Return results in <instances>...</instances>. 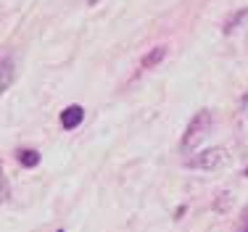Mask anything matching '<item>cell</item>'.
<instances>
[{
    "instance_id": "obj_1",
    "label": "cell",
    "mask_w": 248,
    "mask_h": 232,
    "mask_svg": "<svg viewBox=\"0 0 248 232\" xmlns=\"http://www.w3.org/2000/svg\"><path fill=\"white\" fill-rule=\"evenodd\" d=\"M211 111H198L196 116L190 119V124H187V129H185V135H182V140H180V148L185 153H190V151H196V148L203 142L206 138H209V132H211Z\"/></svg>"
},
{
    "instance_id": "obj_2",
    "label": "cell",
    "mask_w": 248,
    "mask_h": 232,
    "mask_svg": "<svg viewBox=\"0 0 248 232\" xmlns=\"http://www.w3.org/2000/svg\"><path fill=\"white\" fill-rule=\"evenodd\" d=\"M230 161V153L224 151V148H209V151H201L196 153L193 158H187V166H193V169H206V171H214L224 166Z\"/></svg>"
},
{
    "instance_id": "obj_3",
    "label": "cell",
    "mask_w": 248,
    "mask_h": 232,
    "mask_svg": "<svg viewBox=\"0 0 248 232\" xmlns=\"http://www.w3.org/2000/svg\"><path fill=\"white\" fill-rule=\"evenodd\" d=\"M82 119H85V108H82V106H69L61 114V124L66 129H77L82 124Z\"/></svg>"
},
{
    "instance_id": "obj_4",
    "label": "cell",
    "mask_w": 248,
    "mask_h": 232,
    "mask_svg": "<svg viewBox=\"0 0 248 232\" xmlns=\"http://www.w3.org/2000/svg\"><path fill=\"white\" fill-rule=\"evenodd\" d=\"M14 58H11V56H5L3 58V61H0V90H8V87L11 85H14Z\"/></svg>"
},
{
    "instance_id": "obj_5",
    "label": "cell",
    "mask_w": 248,
    "mask_h": 232,
    "mask_svg": "<svg viewBox=\"0 0 248 232\" xmlns=\"http://www.w3.org/2000/svg\"><path fill=\"white\" fill-rule=\"evenodd\" d=\"M19 161H21V166H29V169H32V166L40 164V153L32 151V148H29V151H19Z\"/></svg>"
},
{
    "instance_id": "obj_6",
    "label": "cell",
    "mask_w": 248,
    "mask_h": 232,
    "mask_svg": "<svg viewBox=\"0 0 248 232\" xmlns=\"http://www.w3.org/2000/svg\"><path fill=\"white\" fill-rule=\"evenodd\" d=\"M164 56H167V47H156L153 53H148V56L143 58V69H151V66H156V63L161 61Z\"/></svg>"
},
{
    "instance_id": "obj_7",
    "label": "cell",
    "mask_w": 248,
    "mask_h": 232,
    "mask_svg": "<svg viewBox=\"0 0 248 232\" xmlns=\"http://www.w3.org/2000/svg\"><path fill=\"white\" fill-rule=\"evenodd\" d=\"M246 16H248V5H246L243 11H238V14H232V16H230V19H227V24H224V32H232V29L238 27V24L243 21Z\"/></svg>"
},
{
    "instance_id": "obj_8",
    "label": "cell",
    "mask_w": 248,
    "mask_h": 232,
    "mask_svg": "<svg viewBox=\"0 0 248 232\" xmlns=\"http://www.w3.org/2000/svg\"><path fill=\"white\" fill-rule=\"evenodd\" d=\"M243 111H246V116H248V95L243 98Z\"/></svg>"
},
{
    "instance_id": "obj_9",
    "label": "cell",
    "mask_w": 248,
    "mask_h": 232,
    "mask_svg": "<svg viewBox=\"0 0 248 232\" xmlns=\"http://www.w3.org/2000/svg\"><path fill=\"white\" fill-rule=\"evenodd\" d=\"M243 232H248V227H246V230H243Z\"/></svg>"
},
{
    "instance_id": "obj_10",
    "label": "cell",
    "mask_w": 248,
    "mask_h": 232,
    "mask_svg": "<svg viewBox=\"0 0 248 232\" xmlns=\"http://www.w3.org/2000/svg\"><path fill=\"white\" fill-rule=\"evenodd\" d=\"M58 232H63V230H58Z\"/></svg>"
},
{
    "instance_id": "obj_11",
    "label": "cell",
    "mask_w": 248,
    "mask_h": 232,
    "mask_svg": "<svg viewBox=\"0 0 248 232\" xmlns=\"http://www.w3.org/2000/svg\"><path fill=\"white\" fill-rule=\"evenodd\" d=\"M246 174H248V171H246Z\"/></svg>"
}]
</instances>
